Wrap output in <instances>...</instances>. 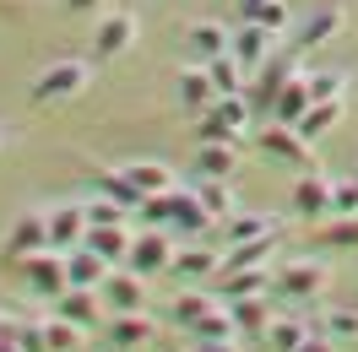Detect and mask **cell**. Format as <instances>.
Instances as JSON below:
<instances>
[{"label": "cell", "mask_w": 358, "mask_h": 352, "mask_svg": "<svg viewBox=\"0 0 358 352\" xmlns=\"http://www.w3.org/2000/svg\"><path fill=\"white\" fill-rule=\"evenodd\" d=\"M141 222H157V228H174L179 239H201L206 228H212V212L201 206V196H196V184L190 190H163V196H152V200H141Z\"/></svg>", "instance_id": "6da1fadb"}, {"label": "cell", "mask_w": 358, "mask_h": 352, "mask_svg": "<svg viewBox=\"0 0 358 352\" xmlns=\"http://www.w3.org/2000/svg\"><path fill=\"white\" fill-rule=\"evenodd\" d=\"M331 282L326 261H277L271 265V298L277 304H315Z\"/></svg>", "instance_id": "7a4b0ae2"}, {"label": "cell", "mask_w": 358, "mask_h": 352, "mask_svg": "<svg viewBox=\"0 0 358 352\" xmlns=\"http://www.w3.org/2000/svg\"><path fill=\"white\" fill-rule=\"evenodd\" d=\"M87 87H92V66H87V60H55V66H44L38 76H33L27 98H33L38 109H55V103L82 98Z\"/></svg>", "instance_id": "3957f363"}, {"label": "cell", "mask_w": 358, "mask_h": 352, "mask_svg": "<svg viewBox=\"0 0 358 352\" xmlns=\"http://www.w3.org/2000/svg\"><path fill=\"white\" fill-rule=\"evenodd\" d=\"M250 119H255V109H250L245 92H223L206 114H196V135L201 141H245Z\"/></svg>", "instance_id": "277c9868"}, {"label": "cell", "mask_w": 358, "mask_h": 352, "mask_svg": "<svg viewBox=\"0 0 358 352\" xmlns=\"http://www.w3.org/2000/svg\"><path fill=\"white\" fill-rule=\"evenodd\" d=\"M293 71H299V44H288V49H271V60L255 76H250V87H245V98H250V109L261 114V119H271V103H277V92H282V82H288Z\"/></svg>", "instance_id": "5b68a950"}, {"label": "cell", "mask_w": 358, "mask_h": 352, "mask_svg": "<svg viewBox=\"0 0 358 352\" xmlns=\"http://www.w3.org/2000/svg\"><path fill=\"white\" fill-rule=\"evenodd\" d=\"M38 249H55V244H49V212H17L11 228H6V239H0V261L22 265L27 255H38Z\"/></svg>", "instance_id": "8992f818"}, {"label": "cell", "mask_w": 358, "mask_h": 352, "mask_svg": "<svg viewBox=\"0 0 358 352\" xmlns=\"http://www.w3.org/2000/svg\"><path fill=\"white\" fill-rule=\"evenodd\" d=\"M331 190H336V179H326L320 168H299V179H293V217H304L310 228L326 222V217H336Z\"/></svg>", "instance_id": "52a82bcc"}, {"label": "cell", "mask_w": 358, "mask_h": 352, "mask_svg": "<svg viewBox=\"0 0 358 352\" xmlns=\"http://www.w3.org/2000/svg\"><path fill=\"white\" fill-rule=\"evenodd\" d=\"M131 271H141V277H163L169 265H174V228H157V222H147L141 233H136L131 244Z\"/></svg>", "instance_id": "ba28073f"}, {"label": "cell", "mask_w": 358, "mask_h": 352, "mask_svg": "<svg viewBox=\"0 0 358 352\" xmlns=\"http://www.w3.org/2000/svg\"><path fill=\"white\" fill-rule=\"evenodd\" d=\"M17 271H22V282L33 287L38 298H49V304H55V298H60V293L71 287V271H66V249H38V255H27V261L17 265Z\"/></svg>", "instance_id": "9c48e42d"}, {"label": "cell", "mask_w": 358, "mask_h": 352, "mask_svg": "<svg viewBox=\"0 0 358 352\" xmlns=\"http://www.w3.org/2000/svg\"><path fill=\"white\" fill-rule=\"evenodd\" d=\"M136 38H141V22L131 11H103L98 27H92V60H120Z\"/></svg>", "instance_id": "30bf717a"}, {"label": "cell", "mask_w": 358, "mask_h": 352, "mask_svg": "<svg viewBox=\"0 0 358 352\" xmlns=\"http://www.w3.org/2000/svg\"><path fill=\"white\" fill-rule=\"evenodd\" d=\"M255 147L288 168H310V141L299 135V125H282V119H266V131H255Z\"/></svg>", "instance_id": "8fae6325"}, {"label": "cell", "mask_w": 358, "mask_h": 352, "mask_svg": "<svg viewBox=\"0 0 358 352\" xmlns=\"http://www.w3.org/2000/svg\"><path fill=\"white\" fill-rule=\"evenodd\" d=\"M98 293H103L109 314H136V309H147V277L131 271V265H114L109 282L98 287Z\"/></svg>", "instance_id": "7c38bea8"}, {"label": "cell", "mask_w": 358, "mask_h": 352, "mask_svg": "<svg viewBox=\"0 0 358 352\" xmlns=\"http://www.w3.org/2000/svg\"><path fill=\"white\" fill-rule=\"evenodd\" d=\"M277 38H282V33H271V27H261V22H239V27H234V44H228V49H234V60H239V66L255 76V71L271 60Z\"/></svg>", "instance_id": "4fadbf2b"}, {"label": "cell", "mask_w": 358, "mask_h": 352, "mask_svg": "<svg viewBox=\"0 0 358 352\" xmlns=\"http://www.w3.org/2000/svg\"><path fill=\"white\" fill-rule=\"evenodd\" d=\"M223 304L234 309V325H239V336H245V342L266 336L271 320H277V298H271V293H250V298H223Z\"/></svg>", "instance_id": "5bb4252c"}, {"label": "cell", "mask_w": 358, "mask_h": 352, "mask_svg": "<svg viewBox=\"0 0 358 352\" xmlns=\"http://www.w3.org/2000/svg\"><path fill=\"white\" fill-rule=\"evenodd\" d=\"M87 200H66V206H55L49 212V244L55 249H76V244H87Z\"/></svg>", "instance_id": "9a60e30c"}, {"label": "cell", "mask_w": 358, "mask_h": 352, "mask_svg": "<svg viewBox=\"0 0 358 352\" xmlns=\"http://www.w3.org/2000/svg\"><path fill=\"white\" fill-rule=\"evenodd\" d=\"M217 271H223V255L206 249V244H185V249H174V265H169L174 282H217Z\"/></svg>", "instance_id": "2e32d148"}, {"label": "cell", "mask_w": 358, "mask_h": 352, "mask_svg": "<svg viewBox=\"0 0 358 352\" xmlns=\"http://www.w3.org/2000/svg\"><path fill=\"white\" fill-rule=\"evenodd\" d=\"M174 92H179V109H185V114H206L217 98H223L206 66H185V71H179V82H174Z\"/></svg>", "instance_id": "e0dca14e"}, {"label": "cell", "mask_w": 358, "mask_h": 352, "mask_svg": "<svg viewBox=\"0 0 358 352\" xmlns=\"http://www.w3.org/2000/svg\"><path fill=\"white\" fill-rule=\"evenodd\" d=\"M55 314H66V320H76V325L82 330H92V325H103V293H98V287H66V293H60V298H55Z\"/></svg>", "instance_id": "ac0fdd59"}, {"label": "cell", "mask_w": 358, "mask_h": 352, "mask_svg": "<svg viewBox=\"0 0 358 352\" xmlns=\"http://www.w3.org/2000/svg\"><path fill=\"white\" fill-rule=\"evenodd\" d=\"M342 27H348V11H342V6H320L310 22H299L293 44H299V54H310V49H326L336 33H342Z\"/></svg>", "instance_id": "d6986e66"}, {"label": "cell", "mask_w": 358, "mask_h": 352, "mask_svg": "<svg viewBox=\"0 0 358 352\" xmlns=\"http://www.w3.org/2000/svg\"><path fill=\"white\" fill-rule=\"evenodd\" d=\"M271 261H277V228L261 233V239H245V244H228L223 249V271H250V265H271Z\"/></svg>", "instance_id": "ffe728a7"}, {"label": "cell", "mask_w": 358, "mask_h": 352, "mask_svg": "<svg viewBox=\"0 0 358 352\" xmlns=\"http://www.w3.org/2000/svg\"><path fill=\"white\" fill-rule=\"evenodd\" d=\"M320 325H310L299 309H277V320H271V330H266V347H277V352H299L304 342H310Z\"/></svg>", "instance_id": "44dd1931"}, {"label": "cell", "mask_w": 358, "mask_h": 352, "mask_svg": "<svg viewBox=\"0 0 358 352\" xmlns=\"http://www.w3.org/2000/svg\"><path fill=\"white\" fill-rule=\"evenodd\" d=\"M131 244H136V228L131 222H109V228H87V249H98L109 265H125L131 261Z\"/></svg>", "instance_id": "7402d4cb"}, {"label": "cell", "mask_w": 358, "mask_h": 352, "mask_svg": "<svg viewBox=\"0 0 358 352\" xmlns=\"http://www.w3.org/2000/svg\"><path fill=\"white\" fill-rule=\"evenodd\" d=\"M185 44H190V54L196 60H217V54H228V44H234V33H228L223 22H212V17H201V22H190L185 27Z\"/></svg>", "instance_id": "603a6c76"}, {"label": "cell", "mask_w": 358, "mask_h": 352, "mask_svg": "<svg viewBox=\"0 0 358 352\" xmlns=\"http://www.w3.org/2000/svg\"><path fill=\"white\" fill-rule=\"evenodd\" d=\"M310 103H315L310 76H304V71H293L288 82H282V92H277V103H271V119H282V125H299Z\"/></svg>", "instance_id": "cb8c5ba5"}, {"label": "cell", "mask_w": 358, "mask_h": 352, "mask_svg": "<svg viewBox=\"0 0 358 352\" xmlns=\"http://www.w3.org/2000/svg\"><path fill=\"white\" fill-rule=\"evenodd\" d=\"M152 314L147 309H136V314H114L109 320V347L114 352H131V347H147L152 342Z\"/></svg>", "instance_id": "d4e9b609"}, {"label": "cell", "mask_w": 358, "mask_h": 352, "mask_svg": "<svg viewBox=\"0 0 358 352\" xmlns=\"http://www.w3.org/2000/svg\"><path fill=\"white\" fill-rule=\"evenodd\" d=\"M66 271H71V287H103L109 282L114 265L98 255V249H87V244H76V249H66Z\"/></svg>", "instance_id": "484cf974"}, {"label": "cell", "mask_w": 358, "mask_h": 352, "mask_svg": "<svg viewBox=\"0 0 358 352\" xmlns=\"http://www.w3.org/2000/svg\"><path fill=\"white\" fill-rule=\"evenodd\" d=\"M196 174L201 179L239 174V141H201V147H196Z\"/></svg>", "instance_id": "4316f807"}, {"label": "cell", "mask_w": 358, "mask_h": 352, "mask_svg": "<svg viewBox=\"0 0 358 352\" xmlns=\"http://www.w3.org/2000/svg\"><path fill=\"white\" fill-rule=\"evenodd\" d=\"M342 114H348V98H315L310 109H304V119H299V135L320 141V135H331L342 125Z\"/></svg>", "instance_id": "83f0119b"}, {"label": "cell", "mask_w": 358, "mask_h": 352, "mask_svg": "<svg viewBox=\"0 0 358 352\" xmlns=\"http://www.w3.org/2000/svg\"><path fill=\"white\" fill-rule=\"evenodd\" d=\"M120 174L136 184V196H141V200H152V196H163V190H174V168H163V163H125Z\"/></svg>", "instance_id": "f1b7e54d"}, {"label": "cell", "mask_w": 358, "mask_h": 352, "mask_svg": "<svg viewBox=\"0 0 358 352\" xmlns=\"http://www.w3.org/2000/svg\"><path fill=\"white\" fill-rule=\"evenodd\" d=\"M217 304H223V298H212V293H201V287H190V293H179V298H174V314H169V320H174L179 330H196Z\"/></svg>", "instance_id": "f546056e"}, {"label": "cell", "mask_w": 358, "mask_h": 352, "mask_svg": "<svg viewBox=\"0 0 358 352\" xmlns=\"http://www.w3.org/2000/svg\"><path fill=\"white\" fill-rule=\"evenodd\" d=\"M239 22H261L271 33H288L293 11H288V0H239Z\"/></svg>", "instance_id": "4dcf8cb0"}, {"label": "cell", "mask_w": 358, "mask_h": 352, "mask_svg": "<svg viewBox=\"0 0 358 352\" xmlns=\"http://www.w3.org/2000/svg\"><path fill=\"white\" fill-rule=\"evenodd\" d=\"M223 298H250V293H271V265H250V271H223L217 277Z\"/></svg>", "instance_id": "1f68e13d"}, {"label": "cell", "mask_w": 358, "mask_h": 352, "mask_svg": "<svg viewBox=\"0 0 358 352\" xmlns=\"http://www.w3.org/2000/svg\"><path fill=\"white\" fill-rule=\"evenodd\" d=\"M315 244H320V249H358V217H326V222H315Z\"/></svg>", "instance_id": "d6a6232c"}, {"label": "cell", "mask_w": 358, "mask_h": 352, "mask_svg": "<svg viewBox=\"0 0 358 352\" xmlns=\"http://www.w3.org/2000/svg\"><path fill=\"white\" fill-rule=\"evenodd\" d=\"M261 233H271L266 212H234V217L223 222V249L228 244H245V239H261Z\"/></svg>", "instance_id": "836d02e7"}, {"label": "cell", "mask_w": 358, "mask_h": 352, "mask_svg": "<svg viewBox=\"0 0 358 352\" xmlns=\"http://www.w3.org/2000/svg\"><path fill=\"white\" fill-rule=\"evenodd\" d=\"M190 336H196V342H245V336H239V325H234V309H228V304H217L201 325L190 330Z\"/></svg>", "instance_id": "e575fe53"}, {"label": "cell", "mask_w": 358, "mask_h": 352, "mask_svg": "<svg viewBox=\"0 0 358 352\" xmlns=\"http://www.w3.org/2000/svg\"><path fill=\"white\" fill-rule=\"evenodd\" d=\"M196 196H201V206L217 222L234 217V190H228V179H201V174H196Z\"/></svg>", "instance_id": "d590c367"}, {"label": "cell", "mask_w": 358, "mask_h": 352, "mask_svg": "<svg viewBox=\"0 0 358 352\" xmlns=\"http://www.w3.org/2000/svg\"><path fill=\"white\" fill-rule=\"evenodd\" d=\"M44 330H49V352H76V347H82V336H87V330L76 325V320L55 314V309L44 314Z\"/></svg>", "instance_id": "8d00e7d4"}, {"label": "cell", "mask_w": 358, "mask_h": 352, "mask_svg": "<svg viewBox=\"0 0 358 352\" xmlns=\"http://www.w3.org/2000/svg\"><path fill=\"white\" fill-rule=\"evenodd\" d=\"M206 71H212L217 92H245V87H250V71L234 60V49H228V54H217V60H206Z\"/></svg>", "instance_id": "74e56055"}, {"label": "cell", "mask_w": 358, "mask_h": 352, "mask_svg": "<svg viewBox=\"0 0 358 352\" xmlns=\"http://www.w3.org/2000/svg\"><path fill=\"white\" fill-rule=\"evenodd\" d=\"M87 217H92V228H109V222H131L136 212L125 206V200H114V196H103V190H98V196L87 200Z\"/></svg>", "instance_id": "f35d334b"}, {"label": "cell", "mask_w": 358, "mask_h": 352, "mask_svg": "<svg viewBox=\"0 0 358 352\" xmlns=\"http://www.w3.org/2000/svg\"><path fill=\"white\" fill-rule=\"evenodd\" d=\"M320 330L331 342H358V309H326L320 314Z\"/></svg>", "instance_id": "ab89813d"}, {"label": "cell", "mask_w": 358, "mask_h": 352, "mask_svg": "<svg viewBox=\"0 0 358 352\" xmlns=\"http://www.w3.org/2000/svg\"><path fill=\"white\" fill-rule=\"evenodd\" d=\"M310 92L315 98H348V76H342V71H315Z\"/></svg>", "instance_id": "60d3db41"}, {"label": "cell", "mask_w": 358, "mask_h": 352, "mask_svg": "<svg viewBox=\"0 0 358 352\" xmlns=\"http://www.w3.org/2000/svg\"><path fill=\"white\" fill-rule=\"evenodd\" d=\"M331 206H336V217H358V174L353 179H336Z\"/></svg>", "instance_id": "b9f144b4"}, {"label": "cell", "mask_w": 358, "mask_h": 352, "mask_svg": "<svg viewBox=\"0 0 358 352\" xmlns=\"http://www.w3.org/2000/svg\"><path fill=\"white\" fill-rule=\"evenodd\" d=\"M17 342H22V352H49L44 320H22V325H17Z\"/></svg>", "instance_id": "7bdbcfd3"}, {"label": "cell", "mask_w": 358, "mask_h": 352, "mask_svg": "<svg viewBox=\"0 0 358 352\" xmlns=\"http://www.w3.org/2000/svg\"><path fill=\"white\" fill-rule=\"evenodd\" d=\"M299 352H336V342L326 336V330H315V336H310V342H304Z\"/></svg>", "instance_id": "ee69618b"}, {"label": "cell", "mask_w": 358, "mask_h": 352, "mask_svg": "<svg viewBox=\"0 0 358 352\" xmlns=\"http://www.w3.org/2000/svg\"><path fill=\"white\" fill-rule=\"evenodd\" d=\"M190 352H239V342H196Z\"/></svg>", "instance_id": "f6af8a7d"}, {"label": "cell", "mask_w": 358, "mask_h": 352, "mask_svg": "<svg viewBox=\"0 0 358 352\" xmlns=\"http://www.w3.org/2000/svg\"><path fill=\"white\" fill-rule=\"evenodd\" d=\"M71 11H109V0H66Z\"/></svg>", "instance_id": "bcb514c9"}, {"label": "cell", "mask_w": 358, "mask_h": 352, "mask_svg": "<svg viewBox=\"0 0 358 352\" xmlns=\"http://www.w3.org/2000/svg\"><path fill=\"white\" fill-rule=\"evenodd\" d=\"M17 325H22L17 314H0V336H17Z\"/></svg>", "instance_id": "7dc6e473"}, {"label": "cell", "mask_w": 358, "mask_h": 352, "mask_svg": "<svg viewBox=\"0 0 358 352\" xmlns=\"http://www.w3.org/2000/svg\"><path fill=\"white\" fill-rule=\"evenodd\" d=\"M0 352H22V342L17 336H0Z\"/></svg>", "instance_id": "c3c4849f"}, {"label": "cell", "mask_w": 358, "mask_h": 352, "mask_svg": "<svg viewBox=\"0 0 358 352\" xmlns=\"http://www.w3.org/2000/svg\"><path fill=\"white\" fill-rule=\"evenodd\" d=\"M0 147H6V125H0Z\"/></svg>", "instance_id": "681fc988"}]
</instances>
